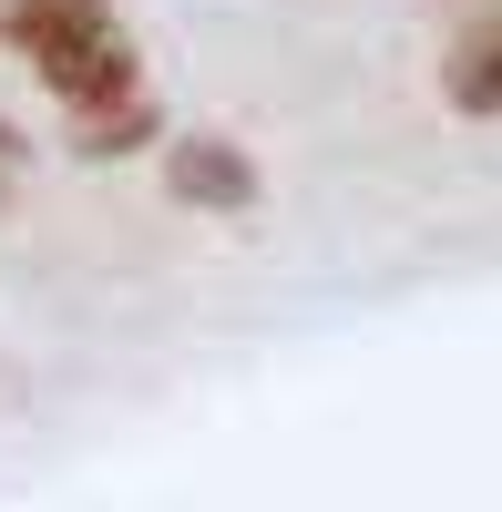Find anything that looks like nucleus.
Masks as SVG:
<instances>
[{
    "mask_svg": "<svg viewBox=\"0 0 502 512\" xmlns=\"http://www.w3.org/2000/svg\"><path fill=\"white\" fill-rule=\"evenodd\" d=\"M164 195L205 205V216H246V205H257V164L226 134H185V144H164Z\"/></svg>",
    "mask_w": 502,
    "mask_h": 512,
    "instance_id": "obj_2",
    "label": "nucleus"
},
{
    "mask_svg": "<svg viewBox=\"0 0 502 512\" xmlns=\"http://www.w3.org/2000/svg\"><path fill=\"white\" fill-rule=\"evenodd\" d=\"M441 93H451V113H472V123H492V113H502V11H492V21H472L462 41H451Z\"/></svg>",
    "mask_w": 502,
    "mask_h": 512,
    "instance_id": "obj_3",
    "label": "nucleus"
},
{
    "mask_svg": "<svg viewBox=\"0 0 502 512\" xmlns=\"http://www.w3.org/2000/svg\"><path fill=\"white\" fill-rule=\"evenodd\" d=\"M21 154H31V144L11 134V123H0V185H11V175H21Z\"/></svg>",
    "mask_w": 502,
    "mask_h": 512,
    "instance_id": "obj_5",
    "label": "nucleus"
},
{
    "mask_svg": "<svg viewBox=\"0 0 502 512\" xmlns=\"http://www.w3.org/2000/svg\"><path fill=\"white\" fill-rule=\"evenodd\" d=\"M0 41L41 72V93L72 113L134 103V41H123L113 0H0Z\"/></svg>",
    "mask_w": 502,
    "mask_h": 512,
    "instance_id": "obj_1",
    "label": "nucleus"
},
{
    "mask_svg": "<svg viewBox=\"0 0 502 512\" xmlns=\"http://www.w3.org/2000/svg\"><path fill=\"white\" fill-rule=\"evenodd\" d=\"M154 134V103H113V113H82V154H123V144H144Z\"/></svg>",
    "mask_w": 502,
    "mask_h": 512,
    "instance_id": "obj_4",
    "label": "nucleus"
}]
</instances>
